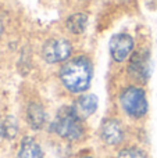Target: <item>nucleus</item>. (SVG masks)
Instances as JSON below:
<instances>
[{
	"label": "nucleus",
	"instance_id": "obj_11",
	"mask_svg": "<svg viewBox=\"0 0 157 158\" xmlns=\"http://www.w3.org/2000/svg\"><path fill=\"white\" fill-rule=\"evenodd\" d=\"M67 29L74 35H79V33L85 32L86 27H88V15L83 13H77L68 17L66 22Z\"/></svg>",
	"mask_w": 157,
	"mask_h": 158
},
{
	"label": "nucleus",
	"instance_id": "obj_4",
	"mask_svg": "<svg viewBox=\"0 0 157 158\" xmlns=\"http://www.w3.org/2000/svg\"><path fill=\"white\" fill-rule=\"evenodd\" d=\"M71 43L67 39H52V40L45 43L42 56H43L46 63L54 64L67 60L71 56Z\"/></svg>",
	"mask_w": 157,
	"mask_h": 158
},
{
	"label": "nucleus",
	"instance_id": "obj_2",
	"mask_svg": "<svg viewBox=\"0 0 157 158\" xmlns=\"http://www.w3.org/2000/svg\"><path fill=\"white\" fill-rule=\"evenodd\" d=\"M50 131L67 140H79L83 136L82 118L77 114L74 107H63L58 110Z\"/></svg>",
	"mask_w": 157,
	"mask_h": 158
},
{
	"label": "nucleus",
	"instance_id": "obj_14",
	"mask_svg": "<svg viewBox=\"0 0 157 158\" xmlns=\"http://www.w3.org/2000/svg\"><path fill=\"white\" fill-rule=\"evenodd\" d=\"M4 139V123H3V119L0 118V142Z\"/></svg>",
	"mask_w": 157,
	"mask_h": 158
},
{
	"label": "nucleus",
	"instance_id": "obj_1",
	"mask_svg": "<svg viewBox=\"0 0 157 158\" xmlns=\"http://www.w3.org/2000/svg\"><path fill=\"white\" fill-rule=\"evenodd\" d=\"M92 63L86 57H77L63 65L60 79L63 85L72 93H82L89 87L92 81Z\"/></svg>",
	"mask_w": 157,
	"mask_h": 158
},
{
	"label": "nucleus",
	"instance_id": "obj_6",
	"mask_svg": "<svg viewBox=\"0 0 157 158\" xmlns=\"http://www.w3.org/2000/svg\"><path fill=\"white\" fill-rule=\"evenodd\" d=\"M134 50V39L127 33H117L110 39V54L116 61L127 60Z\"/></svg>",
	"mask_w": 157,
	"mask_h": 158
},
{
	"label": "nucleus",
	"instance_id": "obj_13",
	"mask_svg": "<svg viewBox=\"0 0 157 158\" xmlns=\"http://www.w3.org/2000/svg\"><path fill=\"white\" fill-rule=\"evenodd\" d=\"M117 158H147V156L145 154V151L141 150V148L128 147V148H124V150L120 151Z\"/></svg>",
	"mask_w": 157,
	"mask_h": 158
},
{
	"label": "nucleus",
	"instance_id": "obj_7",
	"mask_svg": "<svg viewBox=\"0 0 157 158\" xmlns=\"http://www.w3.org/2000/svg\"><path fill=\"white\" fill-rule=\"evenodd\" d=\"M100 136L107 144L117 146L124 139V128L117 119H104L100 126Z\"/></svg>",
	"mask_w": 157,
	"mask_h": 158
},
{
	"label": "nucleus",
	"instance_id": "obj_16",
	"mask_svg": "<svg viewBox=\"0 0 157 158\" xmlns=\"http://www.w3.org/2000/svg\"><path fill=\"white\" fill-rule=\"evenodd\" d=\"M82 158H92V157H82Z\"/></svg>",
	"mask_w": 157,
	"mask_h": 158
},
{
	"label": "nucleus",
	"instance_id": "obj_8",
	"mask_svg": "<svg viewBox=\"0 0 157 158\" xmlns=\"http://www.w3.org/2000/svg\"><path fill=\"white\" fill-rule=\"evenodd\" d=\"M97 97L95 94H85L78 98L75 104V111L81 118H88L97 110Z\"/></svg>",
	"mask_w": 157,
	"mask_h": 158
},
{
	"label": "nucleus",
	"instance_id": "obj_10",
	"mask_svg": "<svg viewBox=\"0 0 157 158\" xmlns=\"http://www.w3.org/2000/svg\"><path fill=\"white\" fill-rule=\"evenodd\" d=\"M18 158H43V151L33 137H24L19 146Z\"/></svg>",
	"mask_w": 157,
	"mask_h": 158
},
{
	"label": "nucleus",
	"instance_id": "obj_5",
	"mask_svg": "<svg viewBox=\"0 0 157 158\" xmlns=\"http://www.w3.org/2000/svg\"><path fill=\"white\" fill-rule=\"evenodd\" d=\"M128 72L135 81L145 83L150 77V57L149 53L142 50V52H135L131 57L129 65H128Z\"/></svg>",
	"mask_w": 157,
	"mask_h": 158
},
{
	"label": "nucleus",
	"instance_id": "obj_15",
	"mask_svg": "<svg viewBox=\"0 0 157 158\" xmlns=\"http://www.w3.org/2000/svg\"><path fill=\"white\" fill-rule=\"evenodd\" d=\"M2 33H3V25H2V22H0V36H2Z\"/></svg>",
	"mask_w": 157,
	"mask_h": 158
},
{
	"label": "nucleus",
	"instance_id": "obj_9",
	"mask_svg": "<svg viewBox=\"0 0 157 158\" xmlns=\"http://www.w3.org/2000/svg\"><path fill=\"white\" fill-rule=\"evenodd\" d=\"M27 119L32 129H42L46 122V112L43 107L38 103H31L27 111Z\"/></svg>",
	"mask_w": 157,
	"mask_h": 158
},
{
	"label": "nucleus",
	"instance_id": "obj_3",
	"mask_svg": "<svg viewBox=\"0 0 157 158\" xmlns=\"http://www.w3.org/2000/svg\"><path fill=\"white\" fill-rule=\"evenodd\" d=\"M121 106L124 111L132 118H142L147 112L146 93L141 87L129 86L121 93Z\"/></svg>",
	"mask_w": 157,
	"mask_h": 158
},
{
	"label": "nucleus",
	"instance_id": "obj_12",
	"mask_svg": "<svg viewBox=\"0 0 157 158\" xmlns=\"http://www.w3.org/2000/svg\"><path fill=\"white\" fill-rule=\"evenodd\" d=\"M4 123V137L7 139H14L18 132V123H17L14 117H7L6 119H3Z\"/></svg>",
	"mask_w": 157,
	"mask_h": 158
}]
</instances>
